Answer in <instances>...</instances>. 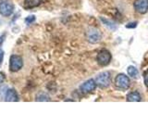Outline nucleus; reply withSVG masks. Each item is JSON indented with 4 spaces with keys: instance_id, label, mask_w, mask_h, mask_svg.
<instances>
[{
    "instance_id": "1",
    "label": "nucleus",
    "mask_w": 148,
    "mask_h": 139,
    "mask_svg": "<svg viewBox=\"0 0 148 139\" xmlns=\"http://www.w3.org/2000/svg\"><path fill=\"white\" fill-rule=\"evenodd\" d=\"M96 85L101 88H106L111 83V74L108 72H103L95 77Z\"/></svg>"
},
{
    "instance_id": "2",
    "label": "nucleus",
    "mask_w": 148,
    "mask_h": 139,
    "mask_svg": "<svg viewBox=\"0 0 148 139\" xmlns=\"http://www.w3.org/2000/svg\"><path fill=\"white\" fill-rule=\"evenodd\" d=\"M23 66V59L21 56L12 55L9 59V70L11 72H18Z\"/></svg>"
},
{
    "instance_id": "3",
    "label": "nucleus",
    "mask_w": 148,
    "mask_h": 139,
    "mask_svg": "<svg viewBox=\"0 0 148 139\" xmlns=\"http://www.w3.org/2000/svg\"><path fill=\"white\" fill-rule=\"evenodd\" d=\"M86 38L88 42H90L92 44H95V43H98L101 40L102 34L99 32V30H97L96 28H91V29H89L86 32Z\"/></svg>"
},
{
    "instance_id": "4",
    "label": "nucleus",
    "mask_w": 148,
    "mask_h": 139,
    "mask_svg": "<svg viewBox=\"0 0 148 139\" xmlns=\"http://www.w3.org/2000/svg\"><path fill=\"white\" fill-rule=\"evenodd\" d=\"M96 60H97V62H98V64L101 65V66H106V65H108L111 61L110 52L106 49L101 50L98 53V55H97Z\"/></svg>"
},
{
    "instance_id": "5",
    "label": "nucleus",
    "mask_w": 148,
    "mask_h": 139,
    "mask_svg": "<svg viewBox=\"0 0 148 139\" xmlns=\"http://www.w3.org/2000/svg\"><path fill=\"white\" fill-rule=\"evenodd\" d=\"M130 83H131L130 79L125 74H119L115 79V85L119 89H123V90L128 89L130 87Z\"/></svg>"
},
{
    "instance_id": "6",
    "label": "nucleus",
    "mask_w": 148,
    "mask_h": 139,
    "mask_svg": "<svg viewBox=\"0 0 148 139\" xmlns=\"http://www.w3.org/2000/svg\"><path fill=\"white\" fill-rule=\"evenodd\" d=\"M14 5L10 1H3L0 3V14L4 17L10 16L14 11Z\"/></svg>"
},
{
    "instance_id": "7",
    "label": "nucleus",
    "mask_w": 148,
    "mask_h": 139,
    "mask_svg": "<svg viewBox=\"0 0 148 139\" xmlns=\"http://www.w3.org/2000/svg\"><path fill=\"white\" fill-rule=\"evenodd\" d=\"M97 85L95 80H92V79H90V80L86 81L85 83H83L82 85H81L80 89L82 93H84V94H88V93H91L92 91L95 90Z\"/></svg>"
},
{
    "instance_id": "8",
    "label": "nucleus",
    "mask_w": 148,
    "mask_h": 139,
    "mask_svg": "<svg viewBox=\"0 0 148 139\" xmlns=\"http://www.w3.org/2000/svg\"><path fill=\"white\" fill-rule=\"evenodd\" d=\"M134 8L138 13H146L148 10V0H136L134 2Z\"/></svg>"
},
{
    "instance_id": "9",
    "label": "nucleus",
    "mask_w": 148,
    "mask_h": 139,
    "mask_svg": "<svg viewBox=\"0 0 148 139\" xmlns=\"http://www.w3.org/2000/svg\"><path fill=\"white\" fill-rule=\"evenodd\" d=\"M5 100H6V101H11V102L18 101V93L14 89H8L6 91V94H5Z\"/></svg>"
},
{
    "instance_id": "10",
    "label": "nucleus",
    "mask_w": 148,
    "mask_h": 139,
    "mask_svg": "<svg viewBox=\"0 0 148 139\" xmlns=\"http://www.w3.org/2000/svg\"><path fill=\"white\" fill-rule=\"evenodd\" d=\"M44 2V0H24V8L27 9H31L40 6Z\"/></svg>"
},
{
    "instance_id": "11",
    "label": "nucleus",
    "mask_w": 148,
    "mask_h": 139,
    "mask_svg": "<svg viewBox=\"0 0 148 139\" xmlns=\"http://www.w3.org/2000/svg\"><path fill=\"white\" fill-rule=\"evenodd\" d=\"M141 99H142L141 95L139 94V92L137 91L131 92L127 96V101H130V102H138V101H141Z\"/></svg>"
},
{
    "instance_id": "12",
    "label": "nucleus",
    "mask_w": 148,
    "mask_h": 139,
    "mask_svg": "<svg viewBox=\"0 0 148 139\" xmlns=\"http://www.w3.org/2000/svg\"><path fill=\"white\" fill-rule=\"evenodd\" d=\"M100 20H101V21L103 22L106 27H108L110 30H112V31L117 30L118 25L116 24V23H115L114 21H110V20H108V19H105V18H103V17H101V18H100Z\"/></svg>"
},
{
    "instance_id": "13",
    "label": "nucleus",
    "mask_w": 148,
    "mask_h": 139,
    "mask_svg": "<svg viewBox=\"0 0 148 139\" xmlns=\"http://www.w3.org/2000/svg\"><path fill=\"white\" fill-rule=\"evenodd\" d=\"M127 72L129 74V76L133 77V78L137 77V75H138V70L133 66H129L127 69Z\"/></svg>"
},
{
    "instance_id": "14",
    "label": "nucleus",
    "mask_w": 148,
    "mask_h": 139,
    "mask_svg": "<svg viewBox=\"0 0 148 139\" xmlns=\"http://www.w3.org/2000/svg\"><path fill=\"white\" fill-rule=\"evenodd\" d=\"M36 100H38V101H49L50 99H49V96L47 95L44 94V93H42V94L37 96Z\"/></svg>"
},
{
    "instance_id": "15",
    "label": "nucleus",
    "mask_w": 148,
    "mask_h": 139,
    "mask_svg": "<svg viewBox=\"0 0 148 139\" xmlns=\"http://www.w3.org/2000/svg\"><path fill=\"white\" fill-rule=\"evenodd\" d=\"M35 21V16L34 15H31V16H28L26 19H25V22L27 24H31Z\"/></svg>"
},
{
    "instance_id": "16",
    "label": "nucleus",
    "mask_w": 148,
    "mask_h": 139,
    "mask_svg": "<svg viewBox=\"0 0 148 139\" xmlns=\"http://www.w3.org/2000/svg\"><path fill=\"white\" fill-rule=\"evenodd\" d=\"M3 60H4V51L1 48H0V67L2 66Z\"/></svg>"
},
{
    "instance_id": "17",
    "label": "nucleus",
    "mask_w": 148,
    "mask_h": 139,
    "mask_svg": "<svg viewBox=\"0 0 148 139\" xmlns=\"http://www.w3.org/2000/svg\"><path fill=\"white\" fill-rule=\"evenodd\" d=\"M143 78H145V83L148 86V70L145 72V76H143Z\"/></svg>"
},
{
    "instance_id": "18",
    "label": "nucleus",
    "mask_w": 148,
    "mask_h": 139,
    "mask_svg": "<svg viewBox=\"0 0 148 139\" xmlns=\"http://www.w3.org/2000/svg\"><path fill=\"white\" fill-rule=\"evenodd\" d=\"M137 26V22H132L126 25V28H135Z\"/></svg>"
},
{
    "instance_id": "19",
    "label": "nucleus",
    "mask_w": 148,
    "mask_h": 139,
    "mask_svg": "<svg viewBox=\"0 0 148 139\" xmlns=\"http://www.w3.org/2000/svg\"><path fill=\"white\" fill-rule=\"evenodd\" d=\"M4 80H5V75H4V73H2V72H0V85L4 82Z\"/></svg>"
},
{
    "instance_id": "20",
    "label": "nucleus",
    "mask_w": 148,
    "mask_h": 139,
    "mask_svg": "<svg viewBox=\"0 0 148 139\" xmlns=\"http://www.w3.org/2000/svg\"><path fill=\"white\" fill-rule=\"evenodd\" d=\"M5 34H3V35H0V45H1L2 44H3V42H4V40H5Z\"/></svg>"
}]
</instances>
